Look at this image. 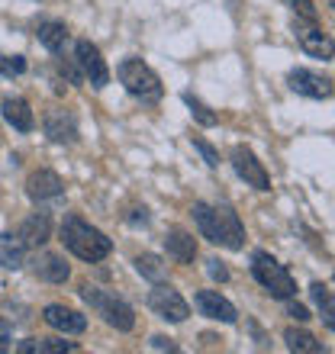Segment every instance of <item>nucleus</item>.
Masks as SVG:
<instances>
[{"label": "nucleus", "instance_id": "obj_23", "mask_svg": "<svg viewBox=\"0 0 335 354\" xmlns=\"http://www.w3.org/2000/svg\"><path fill=\"white\" fill-rule=\"evenodd\" d=\"M284 342H287L290 351H300V354L326 351V345H323V342H316V335H309V332H303V328H287V332H284Z\"/></svg>", "mask_w": 335, "mask_h": 354}, {"label": "nucleus", "instance_id": "obj_28", "mask_svg": "<svg viewBox=\"0 0 335 354\" xmlns=\"http://www.w3.org/2000/svg\"><path fill=\"white\" fill-rule=\"evenodd\" d=\"M194 149L203 155V161L210 165V168H216V165H219V155H216V149L206 139H200V136H197V139H194Z\"/></svg>", "mask_w": 335, "mask_h": 354}, {"label": "nucleus", "instance_id": "obj_15", "mask_svg": "<svg viewBox=\"0 0 335 354\" xmlns=\"http://www.w3.org/2000/svg\"><path fill=\"white\" fill-rule=\"evenodd\" d=\"M19 239L26 242V248H42L52 239V219H48V213H33L29 219H23Z\"/></svg>", "mask_w": 335, "mask_h": 354}, {"label": "nucleus", "instance_id": "obj_9", "mask_svg": "<svg viewBox=\"0 0 335 354\" xmlns=\"http://www.w3.org/2000/svg\"><path fill=\"white\" fill-rule=\"evenodd\" d=\"M149 306L159 313L161 319L168 322H184L190 316V306H187V299L177 293L174 287H168V283H155L149 293Z\"/></svg>", "mask_w": 335, "mask_h": 354}, {"label": "nucleus", "instance_id": "obj_11", "mask_svg": "<svg viewBox=\"0 0 335 354\" xmlns=\"http://www.w3.org/2000/svg\"><path fill=\"white\" fill-rule=\"evenodd\" d=\"M194 303H197V309H200V316L213 319V322H226V326H233L235 319H239L235 306L226 297H219V290H200V293L194 297Z\"/></svg>", "mask_w": 335, "mask_h": 354}, {"label": "nucleus", "instance_id": "obj_24", "mask_svg": "<svg viewBox=\"0 0 335 354\" xmlns=\"http://www.w3.org/2000/svg\"><path fill=\"white\" fill-rule=\"evenodd\" d=\"M136 270H139L145 280H152V283H161V280L168 277V268L159 254H139V258H136Z\"/></svg>", "mask_w": 335, "mask_h": 354}, {"label": "nucleus", "instance_id": "obj_30", "mask_svg": "<svg viewBox=\"0 0 335 354\" xmlns=\"http://www.w3.org/2000/svg\"><path fill=\"white\" fill-rule=\"evenodd\" d=\"M293 3V13L297 17H303V19H316V7L309 3V0H290Z\"/></svg>", "mask_w": 335, "mask_h": 354}, {"label": "nucleus", "instance_id": "obj_6", "mask_svg": "<svg viewBox=\"0 0 335 354\" xmlns=\"http://www.w3.org/2000/svg\"><path fill=\"white\" fill-rule=\"evenodd\" d=\"M293 36H297L300 48L313 58H332L335 55V42L329 32L319 29L316 19H303V17H293Z\"/></svg>", "mask_w": 335, "mask_h": 354}, {"label": "nucleus", "instance_id": "obj_1", "mask_svg": "<svg viewBox=\"0 0 335 354\" xmlns=\"http://www.w3.org/2000/svg\"><path fill=\"white\" fill-rule=\"evenodd\" d=\"M190 213H194V223H197V229H200V235H203L206 242L223 245V248H229V252L245 248V225L229 203H219V206L194 203Z\"/></svg>", "mask_w": 335, "mask_h": 354}, {"label": "nucleus", "instance_id": "obj_8", "mask_svg": "<svg viewBox=\"0 0 335 354\" xmlns=\"http://www.w3.org/2000/svg\"><path fill=\"white\" fill-rule=\"evenodd\" d=\"M229 161H233V171L239 177H242L248 187H255V190H271V174L264 171V165H261L258 158H255V151L245 149V145H235L233 155H229Z\"/></svg>", "mask_w": 335, "mask_h": 354}, {"label": "nucleus", "instance_id": "obj_13", "mask_svg": "<svg viewBox=\"0 0 335 354\" xmlns=\"http://www.w3.org/2000/svg\"><path fill=\"white\" fill-rule=\"evenodd\" d=\"M42 126H46V136L55 145H75L78 142V122L71 113L65 110H48L46 120H42Z\"/></svg>", "mask_w": 335, "mask_h": 354}, {"label": "nucleus", "instance_id": "obj_7", "mask_svg": "<svg viewBox=\"0 0 335 354\" xmlns=\"http://www.w3.org/2000/svg\"><path fill=\"white\" fill-rule=\"evenodd\" d=\"M75 62H78V68L84 71V77H87L97 91L110 84V68H107L100 48L93 46L91 39H78L75 42Z\"/></svg>", "mask_w": 335, "mask_h": 354}, {"label": "nucleus", "instance_id": "obj_17", "mask_svg": "<svg viewBox=\"0 0 335 354\" xmlns=\"http://www.w3.org/2000/svg\"><path fill=\"white\" fill-rule=\"evenodd\" d=\"M0 110H3V120H7L17 132H33L36 116H33V110H29V103L23 100V97H3Z\"/></svg>", "mask_w": 335, "mask_h": 354}, {"label": "nucleus", "instance_id": "obj_35", "mask_svg": "<svg viewBox=\"0 0 335 354\" xmlns=\"http://www.w3.org/2000/svg\"><path fill=\"white\" fill-rule=\"evenodd\" d=\"M0 65H3V55H0Z\"/></svg>", "mask_w": 335, "mask_h": 354}, {"label": "nucleus", "instance_id": "obj_29", "mask_svg": "<svg viewBox=\"0 0 335 354\" xmlns=\"http://www.w3.org/2000/svg\"><path fill=\"white\" fill-rule=\"evenodd\" d=\"M206 274H210L213 280H219V283H223V280H229V268H226L219 258H210V261H206Z\"/></svg>", "mask_w": 335, "mask_h": 354}, {"label": "nucleus", "instance_id": "obj_14", "mask_svg": "<svg viewBox=\"0 0 335 354\" xmlns=\"http://www.w3.org/2000/svg\"><path fill=\"white\" fill-rule=\"evenodd\" d=\"M65 190L62 184V177L55 171H36V174H29L26 180V194L29 200H36V203H46V200H58Z\"/></svg>", "mask_w": 335, "mask_h": 354}, {"label": "nucleus", "instance_id": "obj_18", "mask_svg": "<svg viewBox=\"0 0 335 354\" xmlns=\"http://www.w3.org/2000/svg\"><path fill=\"white\" fill-rule=\"evenodd\" d=\"M36 277L39 280H48V283H65L68 277H71V268H68V261L62 258V254H52V252H46V254H39L36 258Z\"/></svg>", "mask_w": 335, "mask_h": 354}, {"label": "nucleus", "instance_id": "obj_16", "mask_svg": "<svg viewBox=\"0 0 335 354\" xmlns=\"http://www.w3.org/2000/svg\"><path fill=\"white\" fill-rule=\"evenodd\" d=\"M165 248L177 264H194L197 258V239L190 232H184V229H168Z\"/></svg>", "mask_w": 335, "mask_h": 354}, {"label": "nucleus", "instance_id": "obj_20", "mask_svg": "<svg viewBox=\"0 0 335 354\" xmlns=\"http://www.w3.org/2000/svg\"><path fill=\"white\" fill-rule=\"evenodd\" d=\"M36 36H39V42L52 52V55H62L65 46H68V29H65V23H58V19H46V23H39Z\"/></svg>", "mask_w": 335, "mask_h": 354}, {"label": "nucleus", "instance_id": "obj_25", "mask_svg": "<svg viewBox=\"0 0 335 354\" xmlns=\"http://www.w3.org/2000/svg\"><path fill=\"white\" fill-rule=\"evenodd\" d=\"M184 103H187V110H190V116H194L200 126H216V113H210V106L197 100L194 93H184Z\"/></svg>", "mask_w": 335, "mask_h": 354}, {"label": "nucleus", "instance_id": "obj_33", "mask_svg": "<svg viewBox=\"0 0 335 354\" xmlns=\"http://www.w3.org/2000/svg\"><path fill=\"white\" fill-rule=\"evenodd\" d=\"M152 348H155V351H181V348H177L171 338H165V335H155V338H152Z\"/></svg>", "mask_w": 335, "mask_h": 354}, {"label": "nucleus", "instance_id": "obj_32", "mask_svg": "<svg viewBox=\"0 0 335 354\" xmlns=\"http://www.w3.org/2000/svg\"><path fill=\"white\" fill-rule=\"evenodd\" d=\"M10 342H13V332H10V322L7 319H0V354L10 348Z\"/></svg>", "mask_w": 335, "mask_h": 354}, {"label": "nucleus", "instance_id": "obj_4", "mask_svg": "<svg viewBox=\"0 0 335 354\" xmlns=\"http://www.w3.org/2000/svg\"><path fill=\"white\" fill-rule=\"evenodd\" d=\"M251 274L258 280L261 287L268 290L274 299H293L297 297V283L290 277V270L278 261V258H271L268 252H255L251 254Z\"/></svg>", "mask_w": 335, "mask_h": 354}, {"label": "nucleus", "instance_id": "obj_26", "mask_svg": "<svg viewBox=\"0 0 335 354\" xmlns=\"http://www.w3.org/2000/svg\"><path fill=\"white\" fill-rule=\"evenodd\" d=\"M58 71H62V77H68L71 84H81L84 81V71L78 68V62H68V58H58Z\"/></svg>", "mask_w": 335, "mask_h": 354}, {"label": "nucleus", "instance_id": "obj_3", "mask_svg": "<svg viewBox=\"0 0 335 354\" xmlns=\"http://www.w3.org/2000/svg\"><path fill=\"white\" fill-rule=\"evenodd\" d=\"M81 299L87 303L91 309H97L103 316L107 326H113L116 332H132L136 328V313L126 299H120L116 293H107V290L93 287V283H84L81 287Z\"/></svg>", "mask_w": 335, "mask_h": 354}, {"label": "nucleus", "instance_id": "obj_12", "mask_svg": "<svg viewBox=\"0 0 335 354\" xmlns=\"http://www.w3.org/2000/svg\"><path fill=\"white\" fill-rule=\"evenodd\" d=\"M42 319L55 332H65V335H81L84 328H87V316H81L78 309L62 306V303H52V306L42 309Z\"/></svg>", "mask_w": 335, "mask_h": 354}, {"label": "nucleus", "instance_id": "obj_2", "mask_svg": "<svg viewBox=\"0 0 335 354\" xmlns=\"http://www.w3.org/2000/svg\"><path fill=\"white\" fill-rule=\"evenodd\" d=\"M58 235H62V245H65L68 252L75 254V258H81V261H87V264L103 261V258L113 252L110 239H107L97 225L84 223L81 216H75V213L62 219V232Z\"/></svg>", "mask_w": 335, "mask_h": 354}, {"label": "nucleus", "instance_id": "obj_19", "mask_svg": "<svg viewBox=\"0 0 335 354\" xmlns=\"http://www.w3.org/2000/svg\"><path fill=\"white\" fill-rule=\"evenodd\" d=\"M0 264L7 270H19L26 264V242L19 239V232L0 235Z\"/></svg>", "mask_w": 335, "mask_h": 354}, {"label": "nucleus", "instance_id": "obj_31", "mask_svg": "<svg viewBox=\"0 0 335 354\" xmlns=\"http://www.w3.org/2000/svg\"><path fill=\"white\" fill-rule=\"evenodd\" d=\"M287 316L297 319V322H309V319H313V316H309V309L300 306V303H290V306H287Z\"/></svg>", "mask_w": 335, "mask_h": 354}, {"label": "nucleus", "instance_id": "obj_22", "mask_svg": "<svg viewBox=\"0 0 335 354\" xmlns=\"http://www.w3.org/2000/svg\"><path fill=\"white\" fill-rule=\"evenodd\" d=\"M309 297H313V303H316V309H319V319L335 332V293L326 283H313V287H309Z\"/></svg>", "mask_w": 335, "mask_h": 354}, {"label": "nucleus", "instance_id": "obj_21", "mask_svg": "<svg viewBox=\"0 0 335 354\" xmlns=\"http://www.w3.org/2000/svg\"><path fill=\"white\" fill-rule=\"evenodd\" d=\"M19 354H62V351H78L75 342H65V338H26L17 345Z\"/></svg>", "mask_w": 335, "mask_h": 354}, {"label": "nucleus", "instance_id": "obj_34", "mask_svg": "<svg viewBox=\"0 0 335 354\" xmlns=\"http://www.w3.org/2000/svg\"><path fill=\"white\" fill-rule=\"evenodd\" d=\"M129 223H132V225H149V213H145V209H132Z\"/></svg>", "mask_w": 335, "mask_h": 354}, {"label": "nucleus", "instance_id": "obj_27", "mask_svg": "<svg viewBox=\"0 0 335 354\" xmlns=\"http://www.w3.org/2000/svg\"><path fill=\"white\" fill-rule=\"evenodd\" d=\"M26 71V58L23 55H3V65H0V75H23Z\"/></svg>", "mask_w": 335, "mask_h": 354}, {"label": "nucleus", "instance_id": "obj_10", "mask_svg": "<svg viewBox=\"0 0 335 354\" xmlns=\"http://www.w3.org/2000/svg\"><path fill=\"white\" fill-rule=\"evenodd\" d=\"M290 91L300 93V97H313V100H326L332 97V81L326 75H319V71H309V68H293L290 71Z\"/></svg>", "mask_w": 335, "mask_h": 354}, {"label": "nucleus", "instance_id": "obj_5", "mask_svg": "<svg viewBox=\"0 0 335 354\" xmlns=\"http://www.w3.org/2000/svg\"><path fill=\"white\" fill-rule=\"evenodd\" d=\"M116 75H120V84L142 103H155V100H161V93H165L161 77L155 75L142 58H126V62L116 68Z\"/></svg>", "mask_w": 335, "mask_h": 354}]
</instances>
